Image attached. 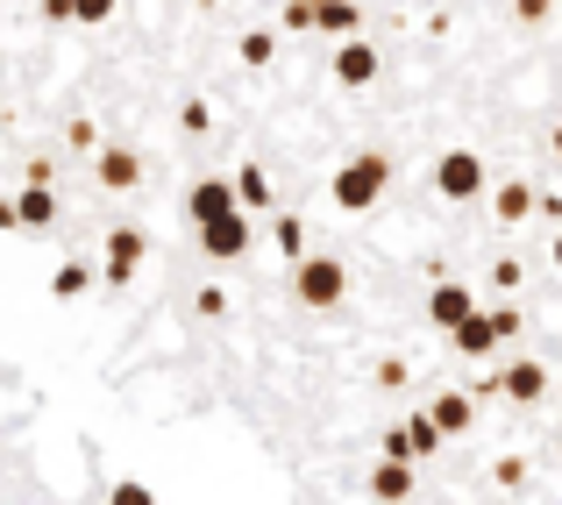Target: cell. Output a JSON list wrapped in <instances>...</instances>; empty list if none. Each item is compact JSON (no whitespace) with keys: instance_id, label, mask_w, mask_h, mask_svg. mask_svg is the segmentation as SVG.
I'll use <instances>...</instances> for the list:
<instances>
[{"instance_id":"e0dca14e","label":"cell","mask_w":562,"mask_h":505,"mask_svg":"<svg viewBox=\"0 0 562 505\" xmlns=\"http://www.w3.org/2000/svg\"><path fill=\"white\" fill-rule=\"evenodd\" d=\"M314 29H321V36H357V29H363V8H357V0H321V14H314Z\"/></svg>"},{"instance_id":"6da1fadb","label":"cell","mask_w":562,"mask_h":505,"mask_svg":"<svg viewBox=\"0 0 562 505\" xmlns=\"http://www.w3.org/2000/svg\"><path fill=\"white\" fill-rule=\"evenodd\" d=\"M384 186H392V157L357 150L342 171H335V206H342V214H371V206L384 200Z\"/></svg>"},{"instance_id":"8992f818","label":"cell","mask_w":562,"mask_h":505,"mask_svg":"<svg viewBox=\"0 0 562 505\" xmlns=\"http://www.w3.org/2000/svg\"><path fill=\"white\" fill-rule=\"evenodd\" d=\"M143 257H150V235L143 228H114L108 249H100V278H108V285H128V278L143 271Z\"/></svg>"},{"instance_id":"f546056e","label":"cell","mask_w":562,"mask_h":505,"mask_svg":"<svg viewBox=\"0 0 562 505\" xmlns=\"http://www.w3.org/2000/svg\"><path fill=\"white\" fill-rule=\"evenodd\" d=\"M43 22H71V0H43Z\"/></svg>"},{"instance_id":"ac0fdd59","label":"cell","mask_w":562,"mask_h":505,"mask_svg":"<svg viewBox=\"0 0 562 505\" xmlns=\"http://www.w3.org/2000/svg\"><path fill=\"white\" fill-rule=\"evenodd\" d=\"M235 57H243L249 71H263L278 57V29H243V43H235Z\"/></svg>"},{"instance_id":"44dd1931","label":"cell","mask_w":562,"mask_h":505,"mask_svg":"<svg viewBox=\"0 0 562 505\" xmlns=\"http://www.w3.org/2000/svg\"><path fill=\"white\" fill-rule=\"evenodd\" d=\"M235 206H271V178H263L257 165L235 171Z\"/></svg>"},{"instance_id":"277c9868","label":"cell","mask_w":562,"mask_h":505,"mask_svg":"<svg viewBox=\"0 0 562 505\" xmlns=\"http://www.w3.org/2000/svg\"><path fill=\"white\" fill-rule=\"evenodd\" d=\"M435 192L441 200H477L484 192V157L477 150H441V165H435Z\"/></svg>"},{"instance_id":"4316f807","label":"cell","mask_w":562,"mask_h":505,"mask_svg":"<svg viewBox=\"0 0 562 505\" xmlns=\"http://www.w3.org/2000/svg\"><path fill=\"white\" fill-rule=\"evenodd\" d=\"M65 143H71V150H93V143H100V128H93V122H86V114H79V122L65 128Z\"/></svg>"},{"instance_id":"836d02e7","label":"cell","mask_w":562,"mask_h":505,"mask_svg":"<svg viewBox=\"0 0 562 505\" xmlns=\"http://www.w3.org/2000/svg\"><path fill=\"white\" fill-rule=\"evenodd\" d=\"M200 8H221V0H200Z\"/></svg>"},{"instance_id":"9a60e30c","label":"cell","mask_w":562,"mask_h":505,"mask_svg":"<svg viewBox=\"0 0 562 505\" xmlns=\"http://www.w3.org/2000/svg\"><path fill=\"white\" fill-rule=\"evenodd\" d=\"M14 221H22V228H50L57 221V192L50 186H22L14 192Z\"/></svg>"},{"instance_id":"cb8c5ba5","label":"cell","mask_w":562,"mask_h":505,"mask_svg":"<svg viewBox=\"0 0 562 505\" xmlns=\"http://www.w3.org/2000/svg\"><path fill=\"white\" fill-rule=\"evenodd\" d=\"M314 14H321V0H285V29H292V36H306Z\"/></svg>"},{"instance_id":"4dcf8cb0","label":"cell","mask_w":562,"mask_h":505,"mask_svg":"<svg viewBox=\"0 0 562 505\" xmlns=\"http://www.w3.org/2000/svg\"><path fill=\"white\" fill-rule=\"evenodd\" d=\"M0 228H22V221H14V200H0Z\"/></svg>"},{"instance_id":"f1b7e54d","label":"cell","mask_w":562,"mask_h":505,"mask_svg":"<svg viewBox=\"0 0 562 505\" xmlns=\"http://www.w3.org/2000/svg\"><path fill=\"white\" fill-rule=\"evenodd\" d=\"M549 8H555V0H513V14H520V22H549Z\"/></svg>"},{"instance_id":"d6986e66","label":"cell","mask_w":562,"mask_h":505,"mask_svg":"<svg viewBox=\"0 0 562 505\" xmlns=\"http://www.w3.org/2000/svg\"><path fill=\"white\" fill-rule=\"evenodd\" d=\"M86 292H93V271H86V263H57L50 271V300H86Z\"/></svg>"},{"instance_id":"7402d4cb","label":"cell","mask_w":562,"mask_h":505,"mask_svg":"<svg viewBox=\"0 0 562 505\" xmlns=\"http://www.w3.org/2000/svg\"><path fill=\"white\" fill-rule=\"evenodd\" d=\"M484 321H492V328H498V349H506V341H520V306H492V314H484Z\"/></svg>"},{"instance_id":"4fadbf2b","label":"cell","mask_w":562,"mask_h":505,"mask_svg":"<svg viewBox=\"0 0 562 505\" xmlns=\"http://www.w3.org/2000/svg\"><path fill=\"white\" fill-rule=\"evenodd\" d=\"M535 206H541V192L527 186V178H506V186L492 192V214L506 221V228H513V221H527V214H535Z\"/></svg>"},{"instance_id":"7a4b0ae2","label":"cell","mask_w":562,"mask_h":505,"mask_svg":"<svg viewBox=\"0 0 562 505\" xmlns=\"http://www.w3.org/2000/svg\"><path fill=\"white\" fill-rule=\"evenodd\" d=\"M292 300L314 306V314L342 306L349 300V263L342 257H306V263H292Z\"/></svg>"},{"instance_id":"7c38bea8","label":"cell","mask_w":562,"mask_h":505,"mask_svg":"<svg viewBox=\"0 0 562 505\" xmlns=\"http://www.w3.org/2000/svg\"><path fill=\"white\" fill-rule=\"evenodd\" d=\"M427 420H435L441 435H470V420H477V399H470V392H441L435 406H427Z\"/></svg>"},{"instance_id":"8fae6325","label":"cell","mask_w":562,"mask_h":505,"mask_svg":"<svg viewBox=\"0 0 562 505\" xmlns=\"http://www.w3.org/2000/svg\"><path fill=\"white\" fill-rule=\"evenodd\" d=\"M93 178H100L108 192H136V186H143V157L122 150V143H114V150H93Z\"/></svg>"},{"instance_id":"5b68a950","label":"cell","mask_w":562,"mask_h":505,"mask_svg":"<svg viewBox=\"0 0 562 505\" xmlns=\"http://www.w3.org/2000/svg\"><path fill=\"white\" fill-rule=\"evenodd\" d=\"M427 321H435L441 335H456L463 321H477V292H470L463 278H435V292H427Z\"/></svg>"},{"instance_id":"ba28073f","label":"cell","mask_w":562,"mask_h":505,"mask_svg":"<svg viewBox=\"0 0 562 505\" xmlns=\"http://www.w3.org/2000/svg\"><path fill=\"white\" fill-rule=\"evenodd\" d=\"M249 243H257V235H249V214H221V221H206V228H200V249L214 263H243Z\"/></svg>"},{"instance_id":"52a82bcc","label":"cell","mask_w":562,"mask_h":505,"mask_svg":"<svg viewBox=\"0 0 562 505\" xmlns=\"http://www.w3.org/2000/svg\"><path fill=\"white\" fill-rule=\"evenodd\" d=\"M378 71H384V57H378V43H371V36H349V43H335V86L363 93V86H378Z\"/></svg>"},{"instance_id":"5bb4252c","label":"cell","mask_w":562,"mask_h":505,"mask_svg":"<svg viewBox=\"0 0 562 505\" xmlns=\"http://www.w3.org/2000/svg\"><path fill=\"white\" fill-rule=\"evenodd\" d=\"M449 341H456V356H463V363H484V356H498V328H492L484 314H477V321H463V328H456Z\"/></svg>"},{"instance_id":"83f0119b","label":"cell","mask_w":562,"mask_h":505,"mask_svg":"<svg viewBox=\"0 0 562 505\" xmlns=\"http://www.w3.org/2000/svg\"><path fill=\"white\" fill-rule=\"evenodd\" d=\"M492 478H498V484H520V478H527V463H520V456H498Z\"/></svg>"},{"instance_id":"1f68e13d","label":"cell","mask_w":562,"mask_h":505,"mask_svg":"<svg viewBox=\"0 0 562 505\" xmlns=\"http://www.w3.org/2000/svg\"><path fill=\"white\" fill-rule=\"evenodd\" d=\"M549 263H555V271H562V228H555V243H549Z\"/></svg>"},{"instance_id":"9c48e42d","label":"cell","mask_w":562,"mask_h":505,"mask_svg":"<svg viewBox=\"0 0 562 505\" xmlns=\"http://www.w3.org/2000/svg\"><path fill=\"white\" fill-rule=\"evenodd\" d=\"M498 399H513V406H541V399H549V363H535V356L506 363V370H498Z\"/></svg>"},{"instance_id":"484cf974","label":"cell","mask_w":562,"mask_h":505,"mask_svg":"<svg viewBox=\"0 0 562 505\" xmlns=\"http://www.w3.org/2000/svg\"><path fill=\"white\" fill-rule=\"evenodd\" d=\"M114 14V0H71V22H86V29H100Z\"/></svg>"},{"instance_id":"603a6c76","label":"cell","mask_w":562,"mask_h":505,"mask_svg":"<svg viewBox=\"0 0 562 505\" xmlns=\"http://www.w3.org/2000/svg\"><path fill=\"white\" fill-rule=\"evenodd\" d=\"M108 505H157V492H150V484H136V478H122L108 492Z\"/></svg>"},{"instance_id":"2e32d148","label":"cell","mask_w":562,"mask_h":505,"mask_svg":"<svg viewBox=\"0 0 562 505\" xmlns=\"http://www.w3.org/2000/svg\"><path fill=\"white\" fill-rule=\"evenodd\" d=\"M371 498L378 505H406L413 498V463H378L371 470Z\"/></svg>"},{"instance_id":"d6a6232c","label":"cell","mask_w":562,"mask_h":505,"mask_svg":"<svg viewBox=\"0 0 562 505\" xmlns=\"http://www.w3.org/2000/svg\"><path fill=\"white\" fill-rule=\"evenodd\" d=\"M549 150H555V157H562V122H555V136H549Z\"/></svg>"},{"instance_id":"30bf717a","label":"cell","mask_w":562,"mask_h":505,"mask_svg":"<svg viewBox=\"0 0 562 505\" xmlns=\"http://www.w3.org/2000/svg\"><path fill=\"white\" fill-rule=\"evenodd\" d=\"M221 214H243V206H235V186L228 178H200V186L186 192V221L206 228V221H221Z\"/></svg>"},{"instance_id":"ffe728a7","label":"cell","mask_w":562,"mask_h":505,"mask_svg":"<svg viewBox=\"0 0 562 505\" xmlns=\"http://www.w3.org/2000/svg\"><path fill=\"white\" fill-rule=\"evenodd\" d=\"M271 235H278V249H285V263H306V221L300 214H278Z\"/></svg>"},{"instance_id":"d4e9b609","label":"cell","mask_w":562,"mask_h":505,"mask_svg":"<svg viewBox=\"0 0 562 505\" xmlns=\"http://www.w3.org/2000/svg\"><path fill=\"white\" fill-rule=\"evenodd\" d=\"M206 122H214V108H206V100H186V108H179V128H186V136H206Z\"/></svg>"},{"instance_id":"3957f363","label":"cell","mask_w":562,"mask_h":505,"mask_svg":"<svg viewBox=\"0 0 562 505\" xmlns=\"http://www.w3.org/2000/svg\"><path fill=\"white\" fill-rule=\"evenodd\" d=\"M441 427L427 420V413H406L398 427H384V463H427V456H441Z\"/></svg>"}]
</instances>
